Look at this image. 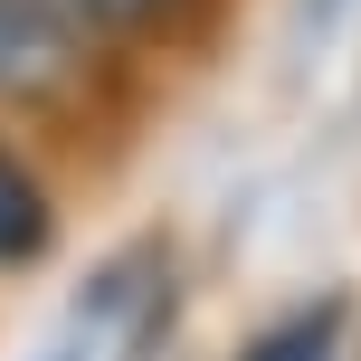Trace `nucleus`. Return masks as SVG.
Masks as SVG:
<instances>
[{
    "label": "nucleus",
    "instance_id": "f257e3e1",
    "mask_svg": "<svg viewBox=\"0 0 361 361\" xmlns=\"http://www.w3.org/2000/svg\"><path fill=\"white\" fill-rule=\"evenodd\" d=\"M114 48L67 10V0H0V124H86L105 105Z\"/></svg>",
    "mask_w": 361,
    "mask_h": 361
},
{
    "label": "nucleus",
    "instance_id": "f03ea898",
    "mask_svg": "<svg viewBox=\"0 0 361 361\" xmlns=\"http://www.w3.org/2000/svg\"><path fill=\"white\" fill-rule=\"evenodd\" d=\"M57 190H48V171L19 152V133L0 124V276H29L38 257H57Z\"/></svg>",
    "mask_w": 361,
    "mask_h": 361
},
{
    "label": "nucleus",
    "instance_id": "7ed1b4c3",
    "mask_svg": "<svg viewBox=\"0 0 361 361\" xmlns=\"http://www.w3.org/2000/svg\"><path fill=\"white\" fill-rule=\"evenodd\" d=\"M67 10L124 57V48H190L219 19V0H67Z\"/></svg>",
    "mask_w": 361,
    "mask_h": 361
},
{
    "label": "nucleus",
    "instance_id": "20e7f679",
    "mask_svg": "<svg viewBox=\"0 0 361 361\" xmlns=\"http://www.w3.org/2000/svg\"><path fill=\"white\" fill-rule=\"evenodd\" d=\"M238 361H343V305H305V314H276L267 333H247Z\"/></svg>",
    "mask_w": 361,
    "mask_h": 361
},
{
    "label": "nucleus",
    "instance_id": "39448f33",
    "mask_svg": "<svg viewBox=\"0 0 361 361\" xmlns=\"http://www.w3.org/2000/svg\"><path fill=\"white\" fill-rule=\"evenodd\" d=\"M314 10H333V0H314Z\"/></svg>",
    "mask_w": 361,
    "mask_h": 361
}]
</instances>
